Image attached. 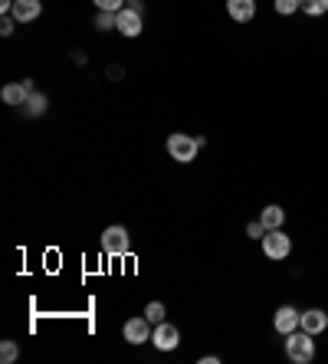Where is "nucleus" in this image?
Listing matches in <instances>:
<instances>
[{
    "instance_id": "nucleus-1",
    "label": "nucleus",
    "mask_w": 328,
    "mask_h": 364,
    "mask_svg": "<svg viewBox=\"0 0 328 364\" xmlns=\"http://www.w3.org/2000/svg\"><path fill=\"white\" fill-rule=\"evenodd\" d=\"M207 144L204 135H187V132H171L168 135V154H171L177 164H190L197 158V151Z\"/></svg>"
},
{
    "instance_id": "nucleus-2",
    "label": "nucleus",
    "mask_w": 328,
    "mask_h": 364,
    "mask_svg": "<svg viewBox=\"0 0 328 364\" xmlns=\"http://www.w3.org/2000/svg\"><path fill=\"white\" fill-rule=\"evenodd\" d=\"M315 335H309V331L295 328L285 335V358L293 364H312L315 361Z\"/></svg>"
},
{
    "instance_id": "nucleus-3",
    "label": "nucleus",
    "mask_w": 328,
    "mask_h": 364,
    "mask_svg": "<svg viewBox=\"0 0 328 364\" xmlns=\"http://www.w3.org/2000/svg\"><path fill=\"white\" fill-rule=\"evenodd\" d=\"M259 243H263V256L273 259V263H283L293 253V237H285V230H269Z\"/></svg>"
},
{
    "instance_id": "nucleus-4",
    "label": "nucleus",
    "mask_w": 328,
    "mask_h": 364,
    "mask_svg": "<svg viewBox=\"0 0 328 364\" xmlns=\"http://www.w3.org/2000/svg\"><path fill=\"white\" fill-rule=\"evenodd\" d=\"M129 246H131V240H129V230L125 227H105L102 230V253L105 256H129Z\"/></svg>"
},
{
    "instance_id": "nucleus-5",
    "label": "nucleus",
    "mask_w": 328,
    "mask_h": 364,
    "mask_svg": "<svg viewBox=\"0 0 328 364\" xmlns=\"http://www.w3.org/2000/svg\"><path fill=\"white\" fill-rule=\"evenodd\" d=\"M151 322H148L145 315H135V318H129V322L121 325V338L129 341V345H145V341H151Z\"/></svg>"
},
{
    "instance_id": "nucleus-6",
    "label": "nucleus",
    "mask_w": 328,
    "mask_h": 364,
    "mask_svg": "<svg viewBox=\"0 0 328 364\" xmlns=\"http://www.w3.org/2000/svg\"><path fill=\"white\" fill-rule=\"evenodd\" d=\"M151 345H155L158 351H174V348L181 345V331H177V325L158 322L155 331H151Z\"/></svg>"
},
{
    "instance_id": "nucleus-7",
    "label": "nucleus",
    "mask_w": 328,
    "mask_h": 364,
    "mask_svg": "<svg viewBox=\"0 0 328 364\" xmlns=\"http://www.w3.org/2000/svg\"><path fill=\"white\" fill-rule=\"evenodd\" d=\"M299 322H302V312H299L295 305H279L276 315H273V328H276L283 338L289 335V331L299 328Z\"/></svg>"
},
{
    "instance_id": "nucleus-8",
    "label": "nucleus",
    "mask_w": 328,
    "mask_h": 364,
    "mask_svg": "<svg viewBox=\"0 0 328 364\" xmlns=\"http://www.w3.org/2000/svg\"><path fill=\"white\" fill-rule=\"evenodd\" d=\"M115 30H119L121 36H138L141 30H145V17H141V10L121 7V10H119V23H115Z\"/></svg>"
},
{
    "instance_id": "nucleus-9",
    "label": "nucleus",
    "mask_w": 328,
    "mask_h": 364,
    "mask_svg": "<svg viewBox=\"0 0 328 364\" xmlns=\"http://www.w3.org/2000/svg\"><path fill=\"white\" fill-rule=\"evenodd\" d=\"M40 14H43V0H17L13 10H10V17L17 23H33Z\"/></svg>"
},
{
    "instance_id": "nucleus-10",
    "label": "nucleus",
    "mask_w": 328,
    "mask_h": 364,
    "mask_svg": "<svg viewBox=\"0 0 328 364\" xmlns=\"http://www.w3.org/2000/svg\"><path fill=\"white\" fill-rule=\"evenodd\" d=\"M299 328L309 331V335H322V331L328 328V312H325V309H305Z\"/></svg>"
},
{
    "instance_id": "nucleus-11",
    "label": "nucleus",
    "mask_w": 328,
    "mask_h": 364,
    "mask_svg": "<svg viewBox=\"0 0 328 364\" xmlns=\"http://www.w3.org/2000/svg\"><path fill=\"white\" fill-rule=\"evenodd\" d=\"M226 14L236 23H250L256 17V0H226Z\"/></svg>"
},
{
    "instance_id": "nucleus-12",
    "label": "nucleus",
    "mask_w": 328,
    "mask_h": 364,
    "mask_svg": "<svg viewBox=\"0 0 328 364\" xmlns=\"http://www.w3.org/2000/svg\"><path fill=\"white\" fill-rule=\"evenodd\" d=\"M30 95H33V92H30V89L23 85V79H20V82H10V85H4V89H0V99L7 102V105H13V109H23Z\"/></svg>"
},
{
    "instance_id": "nucleus-13",
    "label": "nucleus",
    "mask_w": 328,
    "mask_h": 364,
    "mask_svg": "<svg viewBox=\"0 0 328 364\" xmlns=\"http://www.w3.org/2000/svg\"><path fill=\"white\" fill-rule=\"evenodd\" d=\"M259 220H263V227L266 230H283L285 227V210L279 207V203H269V207H263Z\"/></svg>"
},
{
    "instance_id": "nucleus-14",
    "label": "nucleus",
    "mask_w": 328,
    "mask_h": 364,
    "mask_svg": "<svg viewBox=\"0 0 328 364\" xmlns=\"http://www.w3.org/2000/svg\"><path fill=\"white\" fill-rule=\"evenodd\" d=\"M46 109H50V99H46L43 92H33L20 112H23V115H30V119H40V115H46Z\"/></svg>"
},
{
    "instance_id": "nucleus-15",
    "label": "nucleus",
    "mask_w": 328,
    "mask_h": 364,
    "mask_svg": "<svg viewBox=\"0 0 328 364\" xmlns=\"http://www.w3.org/2000/svg\"><path fill=\"white\" fill-rule=\"evenodd\" d=\"M115 23H119V14H112V10H99V14H95V30H99V33L115 30Z\"/></svg>"
},
{
    "instance_id": "nucleus-16",
    "label": "nucleus",
    "mask_w": 328,
    "mask_h": 364,
    "mask_svg": "<svg viewBox=\"0 0 328 364\" xmlns=\"http://www.w3.org/2000/svg\"><path fill=\"white\" fill-rule=\"evenodd\" d=\"M17 358H20V345H17V341H0V361H4V364H13V361H17Z\"/></svg>"
},
{
    "instance_id": "nucleus-17",
    "label": "nucleus",
    "mask_w": 328,
    "mask_h": 364,
    "mask_svg": "<svg viewBox=\"0 0 328 364\" xmlns=\"http://www.w3.org/2000/svg\"><path fill=\"white\" fill-rule=\"evenodd\" d=\"M302 14H309V17H325L328 0H302Z\"/></svg>"
},
{
    "instance_id": "nucleus-18",
    "label": "nucleus",
    "mask_w": 328,
    "mask_h": 364,
    "mask_svg": "<svg viewBox=\"0 0 328 364\" xmlns=\"http://www.w3.org/2000/svg\"><path fill=\"white\" fill-rule=\"evenodd\" d=\"M273 10L283 14V17H289V14H295V10H302V0H273Z\"/></svg>"
},
{
    "instance_id": "nucleus-19",
    "label": "nucleus",
    "mask_w": 328,
    "mask_h": 364,
    "mask_svg": "<svg viewBox=\"0 0 328 364\" xmlns=\"http://www.w3.org/2000/svg\"><path fill=\"white\" fill-rule=\"evenodd\" d=\"M145 318H148L151 325L164 322V302H148V305H145Z\"/></svg>"
},
{
    "instance_id": "nucleus-20",
    "label": "nucleus",
    "mask_w": 328,
    "mask_h": 364,
    "mask_svg": "<svg viewBox=\"0 0 328 364\" xmlns=\"http://www.w3.org/2000/svg\"><path fill=\"white\" fill-rule=\"evenodd\" d=\"M266 233H269V230L263 227V220H250V223H246V237H250V240H263Z\"/></svg>"
},
{
    "instance_id": "nucleus-21",
    "label": "nucleus",
    "mask_w": 328,
    "mask_h": 364,
    "mask_svg": "<svg viewBox=\"0 0 328 364\" xmlns=\"http://www.w3.org/2000/svg\"><path fill=\"white\" fill-rule=\"evenodd\" d=\"M99 10H112V14H119L121 7H125V0H92Z\"/></svg>"
},
{
    "instance_id": "nucleus-22",
    "label": "nucleus",
    "mask_w": 328,
    "mask_h": 364,
    "mask_svg": "<svg viewBox=\"0 0 328 364\" xmlns=\"http://www.w3.org/2000/svg\"><path fill=\"white\" fill-rule=\"evenodd\" d=\"M13 30H17V20L10 17V14H4V17H0V33H4V36H10V33H13Z\"/></svg>"
},
{
    "instance_id": "nucleus-23",
    "label": "nucleus",
    "mask_w": 328,
    "mask_h": 364,
    "mask_svg": "<svg viewBox=\"0 0 328 364\" xmlns=\"http://www.w3.org/2000/svg\"><path fill=\"white\" fill-rule=\"evenodd\" d=\"M13 4H17V0H0V14H10V10H13Z\"/></svg>"
},
{
    "instance_id": "nucleus-24",
    "label": "nucleus",
    "mask_w": 328,
    "mask_h": 364,
    "mask_svg": "<svg viewBox=\"0 0 328 364\" xmlns=\"http://www.w3.org/2000/svg\"><path fill=\"white\" fill-rule=\"evenodd\" d=\"M200 364H220V358H217V355H207V358H200Z\"/></svg>"
}]
</instances>
